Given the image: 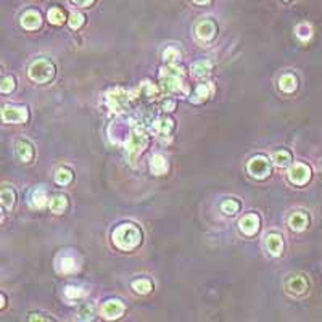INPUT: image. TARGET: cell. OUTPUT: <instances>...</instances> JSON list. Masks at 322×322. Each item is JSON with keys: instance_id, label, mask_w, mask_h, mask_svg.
Segmentation results:
<instances>
[{"instance_id": "obj_18", "label": "cell", "mask_w": 322, "mask_h": 322, "mask_svg": "<svg viewBox=\"0 0 322 322\" xmlns=\"http://www.w3.org/2000/svg\"><path fill=\"white\" fill-rule=\"evenodd\" d=\"M279 87L282 92H287V94H291L295 92L297 87H298V81L293 74H284L280 79H279Z\"/></svg>"}, {"instance_id": "obj_6", "label": "cell", "mask_w": 322, "mask_h": 322, "mask_svg": "<svg viewBox=\"0 0 322 322\" xmlns=\"http://www.w3.org/2000/svg\"><path fill=\"white\" fill-rule=\"evenodd\" d=\"M288 179L295 185H305L311 179V169L303 163H295L288 169Z\"/></svg>"}, {"instance_id": "obj_22", "label": "cell", "mask_w": 322, "mask_h": 322, "mask_svg": "<svg viewBox=\"0 0 322 322\" xmlns=\"http://www.w3.org/2000/svg\"><path fill=\"white\" fill-rule=\"evenodd\" d=\"M0 201H2V206L5 209H10V208H13L15 205V201H16V194H15V190L13 189H2V194H0Z\"/></svg>"}, {"instance_id": "obj_12", "label": "cell", "mask_w": 322, "mask_h": 322, "mask_svg": "<svg viewBox=\"0 0 322 322\" xmlns=\"http://www.w3.org/2000/svg\"><path fill=\"white\" fill-rule=\"evenodd\" d=\"M19 23H21L23 29H26V31H36V29H39L40 24H42V18H40V15L34 12V10H28V12L21 15Z\"/></svg>"}, {"instance_id": "obj_3", "label": "cell", "mask_w": 322, "mask_h": 322, "mask_svg": "<svg viewBox=\"0 0 322 322\" xmlns=\"http://www.w3.org/2000/svg\"><path fill=\"white\" fill-rule=\"evenodd\" d=\"M29 118L28 110L24 106H12V105H5L2 108V121L7 124L15 123V124H21L26 123Z\"/></svg>"}, {"instance_id": "obj_9", "label": "cell", "mask_w": 322, "mask_h": 322, "mask_svg": "<svg viewBox=\"0 0 322 322\" xmlns=\"http://www.w3.org/2000/svg\"><path fill=\"white\" fill-rule=\"evenodd\" d=\"M218 33V26L214 21H211V19H205V21H200L195 28V34L200 40H203V42H209L211 39H214Z\"/></svg>"}, {"instance_id": "obj_14", "label": "cell", "mask_w": 322, "mask_h": 322, "mask_svg": "<svg viewBox=\"0 0 322 322\" xmlns=\"http://www.w3.org/2000/svg\"><path fill=\"white\" fill-rule=\"evenodd\" d=\"M266 248L269 251V255L273 256H279L284 250V240L279 234H269L266 237Z\"/></svg>"}, {"instance_id": "obj_34", "label": "cell", "mask_w": 322, "mask_h": 322, "mask_svg": "<svg viewBox=\"0 0 322 322\" xmlns=\"http://www.w3.org/2000/svg\"><path fill=\"white\" fill-rule=\"evenodd\" d=\"M65 295L68 298H71V300H76L79 297H83V290H81L79 287H76V285H68L65 288Z\"/></svg>"}, {"instance_id": "obj_23", "label": "cell", "mask_w": 322, "mask_h": 322, "mask_svg": "<svg viewBox=\"0 0 322 322\" xmlns=\"http://www.w3.org/2000/svg\"><path fill=\"white\" fill-rule=\"evenodd\" d=\"M47 203V192H45V189H36L33 195H31V205L33 208H44Z\"/></svg>"}, {"instance_id": "obj_8", "label": "cell", "mask_w": 322, "mask_h": 322, "mask_svg": "<svg viewBox=\"0 0 322 322\" xmlns=\"http://www.w3.org/2000/svg\"><path fill=\"white\" fill-rule=\"evenodd\" d=\"M124 303L121 300H108L102 306V316L105 319H118L124 314Z\"/></svg>"}, {"instance_id": "obj_27", "label": "cell", "mask_w": 322, "mask_h": 322, "mask_svg": "<svg viewBox=\"0 0 322 322\" xmlns=\"http://www.w3.org/2000/svg\"><path fill=\"white\" fill-rule=\"evenodd\" d=\"M48 21L55 24V26H60L65 23V15L60 8H52L48 10Z\"/></svg>"}, {"instance_id": "obj_30", "label": "cell", "mask_w": 322, "mask_h": 322, "mask_svg": "<svg viewBox=\"0 0 322 322\" xmlns=\"http://www.w3.org/2000/svg\"><path fill=\"white\" fill-rule=\"evenodd\" d=\"M297 36H298L301 40H308L311 36H313V29H311L309 24L303 23V24L297 26Z\"/></svg>"}, {"instance_id": "obj_26", "label": "cell", "mask_w": 322, "mask_h": 322, "mask_svg": "<svg viewBox=\"0 0 322 322\" xmlns=\"http://www.w3.org/2000/svg\"><path fill=\"white\" fill-rule=\"evenodd\" d=\"M132 288L137 291V293L140 295H147L152 291V282H150L148 279H139V280H134L132 282Z\"/></svg>"}, {"instance_id": "obj_37", "label": "cell", "mask_w": 322, "mask_h": 322, "mask_svg": "<svg viewBox=\"0 0 322 322\" xmlns=\"http://www.w3.org/2000/svg\"><path fill=\"white\" fill-rule=\"evenodd\" d=\"M71 2L77 7H89V5H92L95 0H71Z\"/></svg>"}, {"instance_id": "obj_11", "label": "cell", "mask_w": 322, "mask_h": 322, "mask_svg": "<svg viewBox=\"0 0 322 322\" xmlns=\"http://www.w3.org/2000/svg\"><path fill=\"white\" fill-rule=\"evenodd\" d=\"M106 103L112 110H118V112H119V110L124 108L126 103H127V92H126V90H123V89L112 90V92L106 95Z\"/></svg>"}, {"instance_id": "obj_4", "label": "cell", "mask_w": 322, "mask_h": 322, "mask_svg": "<svg viewBox=\"0 0 322 322\" xmlns=\"http://www.w3.org/2000/svg\"><path fill=\"white\" fill-rule=\"evenodd\" d=\"M250 176L256 179H264L271 173V163L266 156H253L247 165Z\"/></svg>"}, {"instance_id": "obj_5", "label": "cell", "mask_w": 322, "mask_h": 322, "mask_svg": "<svg viewBox=\"0 0 322 322\" xmlns=\"http://www.w3.org/2000/svg\"><path fill=\"white\" fill-rule=\"evenodd\" d=\"M147 145V136L142 130H134V132L129 134V139L126 142V152L130 158L137 156Z\"/></svg>"}, {"instance_id": "obj_2", "label": "cell", "mask_w": 322, "mask_h": 322, "mask_svg": "<svg viewBox=\"0 0 322 322\" xmlns=\"http://www.w3.org/2000/svg\"><path fill=\"white\" fill-rule=\"evenodd\" d=\"M28 74L31 77V81L37 84H45L48 81H52L55 76V66L52 62H48V60L44 58H39L36 62H33L29 65L28 69Z\"/></svg>"}, {"instance_id": "obj_29", "label": "cell", "mask_w": 322, "mask_h": 322, "mask_svg": "<svg viewBox=\"0 0 322 322\" xmlns=\"http://www.w3.org/2000/svg\"><path fill=\"white\" fill-rule=\"evenodd\" d=\"M221 209H223L226 214H235L240 209V203L237 200H226L224 203L221 205Z\"/></svg>"}, {"instance_id": "obj_21", "label": "cell", "mask_w": 322, "mask_h": 322, "mask_svg": "<svg viewBox=\"0 0 322 322\" xmlns=\"http://www.w3.org/2000/svg\"><path fill=\"white\" fill-rule=\"evenodd\" d=\"M60 273L63 274H73L77 271V261L74 256H65L60 259V264H58Z\"/></svg>"}, {"instance_id": "obj_40", "label": "cell", "mask_w": 322, "mask_h": 322, "mask_svg": "<svg viewBox=\"0 0 322 322\" xmlns=\"http://www.w3.org/2000/svg\"><path fill=\"white\" fill-rule=\"evenodd\" d=\"M4 306H5V295L2 293V308H4Z\"/></svg>"}, {"instance_id": "obj_31", "label": "cell", "mask_w": 322, "mask_h": 322, "mask_svg": "<svg viewBox=\"0 0 322 322\" xmlns=\"http://www.w3.org/2000/svg\"><path fill=\"white\" fill-rule=\"evenodd\" d=\"M163 58H165V62H168L169 65H174L177 60L180 58V53L177 52L176 48H168L163 52Z\"/></svg>"}, {"instance_id": "obj_38", "label": "cell", "mask_w": 322, "mask_h": 322, "mask_svg": "<svg viewBox=\"0 0 322 322\" xmlns=\"http://www.w3.org/2000/svg\"><path fill=\"white\" fill-rule=\"evenodd\" d=\"M173 108H174V102L165 103V112H173Z\"/></svg>"}, {"instance_id": "obj_15", "label": "cell", "mask_w": 322, "mask_h": 322, "mask_svg": "<svg viewBox=\"0 0 322 322\" xmlns=\"http://www.w3.org/2000/svg\"><path fill=\"white\" fill-rule=\"evenodd\" d=\"M16 155L19 156V159L24 161V163H29L34 158V148L33 145L26 142V140H19L16 144Z\"/></svg>"}, {"instance_id": "obj_25", "label": "cell", "mask_w": 322, "mask_h": 322, "mask_svg": "<svg viewBox=\"0 0 322 322\" xmlns=\"http://www.w3.org/2000/svg\"><path fill=\"white\" fill-rule=\"evenodd\" d=\"M273 161H274V165L279 166V168H285L290 165V161H291V155L290 152H287V150H279V152H276L273 155Z\"/></svg>"}, {"instance_id": "obj_36", "label": "cell", "mask_w": 322, "mask_h": 322, "mask_svg": "<svg viewBox=\"0 0 322 322\" xmlns=\"http://www.w3.org/2000/svg\"><path fill=\"white\" fill-rule=\"evenodd\" d=\"M208 95H209V90H208V86L206 84H201V86L197 87V97H198V100H205V98H208Z\"/></svg>"}, {"instance_id": "obj_19", "label": "cell", "mask_w": 322, "mask_h": 322, "mask_svg": "<svg viewBox=\"0 0 322 322\" xmlns=\"http://www.w3.org/2000/svg\"><path fill=\"white\" fill-rule=\"evenodd\" d=\"M173 127H174V123L173 119L169 118H158L153 124V130L158 136H168L171 130H173Z\"/></svg>"}, {"instance_id": "obj_24", "label": "cell", "mask_w": 322, "mask_h": 322, "mask_svg": "<svg viewBox=\"0 0 322 322\" xmlns=\"http://www.w3.org/2000/svg\"><path fill=\"white\" fill-rule=\"evenodd\" d=\"M73 180V171H69L68 168H60L55 174V182L58 185H68L71 184Z\"/></svg>"}, {"instance_id": "obj_7", "label": "cell", "mask_w": 322, "mask_h": 322, "mask_svg": "<svg viewBox=\"0 0 322 322\" xmlns=\"http://www.w3.org/2000/svg\"><path fill=\"white\" fill-rule=\"evenodd\" d=\"M180 74H182V69L179 68H169L163 69L161 73V81H163V86L166 90H179L180 89Z\"/></svg>"}, {"instance_id": "obj_16", "label": "cell", "mask_w": 322, "mask_h": 322, "mask_svg": "<svg viewBox=\"0 0 322 322\" xmlns=\"http://www.w3.org/2000/svg\"><path fill=\"white\" fill-rule=\"evenodd\" d=\"M288 226L291 230H297V232L305 230L308 226V216L305 213H301V211H297V213H293L288 218Z\"/></svg>"}, {"instance_id": "obj_28", "label": "cell", "mask_w": 322, "mask_h": 322, "mask_svg": "<svg viewBox=\"0 0 322 322\" xmlns=\"http://www.w3.org/2000/svg\"><path fill=\"white\" fill-rule=\"evenodd\" d=\"M209 69H211V63L206 62V60H201V62H197L192 66V73L195 76H205L206 73H209Z\"/></svg>"}, {"instance_id": "obj_17", "label": "cell", "mask_w": 322, "mask_h": 322, "mask_svg": "<svg viewBox=\"0 0 322 322\" xmlns=\"http://www.w3.org/2000/svg\"><path fill=\"white\" fill-rule=\"evenodd\" d=\"M168 161L163 155H155L150 161V169H152V173L155 176H163L166 171H168Z\"/></svg>"}, {"instance_id": "obj_20", "label": "cell", "mask_w": 322, "mask_h": 322, "mask_svg": "<svg viewBox=\"0 0 322 322\" xmlns=\"http://www.w3.org/2000/svg\"><path fill=\"white\" fill-rule=\"evenodd\" d=\"M48 206H50V211H52V213L62 214L63 211L68 208V198L65 195H55V197L50 198Z\"/></svg>"}, {"instance_id": "obj_1", "label": "cell", "mask_w": 322, "mask_h": 322, "mask_svg": "<svg viewBox=\"0 0 322 322\" xmlns=\"http://www.w3.org/2000/svg\"><path fill=\"white\" fill-rule=\"evenodd\" d=\"M113 244L123 251H130L142 244V230L134 224H121L113 232Z\"/></svg>"}, {"instance_id": "obj_13", "label": "cell", "mask_w": 322, "mask_h": 322, "mask_svg": "<svg viewBox=\"0 0 322 322\" xmlns=\"http://www.w3.org/2000/svg\"><path fill=\"white\" fill-rule=\"evenodd\" d=\"M306 288H308V282L303 276H293V277H290L288 282H287V290L293 295L305 293Z\"/></svg>"}, {"instance_id": "obj_39", "label": "cell", "mask_w": 322, "mask_h": 322, "mask_svg": "<svg viewBox=\"0 0 322 322\" xmlns=\"http://www.w3.org/2000/svg\"><path fill=\"white\" fill-rule=\"evenodd\" d=\"M194 2H195L197 5H206V4L211 2V0H194Z\"/></svg>"}, {"instance_id": "obj_32", "label": "cell", "mask_w": 322, "mask_h": 322, "mask_svg": "<svg viewBox=\"0 0 322 322\" xmlns=\"http://www.w3.org/2000/svg\"><path fill=\"white\" fill-rule=\"evenodd\" d=\"M13 89H15V79L12 76H5L2 84H0V90H2L4 94H10Z\"/></svg>"}, {"instance_id": "obj_10", "label": "cell", "mask_w": 322, "mask_h": 322, "mask_svg": "<svg viewBox=\"0 0 322 322\" xmlns=\"http://www.w3.org/2000/svg\"><path fill=\"white\" fill-rule=\"evenodd\" d=\"M238 227L242 230V234L245 235H255L258 232L259 229V218L258 214H245L244 218H242L238 221Z\"/></svg>"}, {"instance_id": "obj_35", "label": "cell", "mask_w": 322, "mask_h": 322, "mask_svg": "<svg viewBox=\"0 0 322 322\" xmlns=\"http://www.w3.org/2000/svg\"><path fill=\"white\" fill-rule=\"evenodd\" d=\"M92 314H94V309H92V306H83L81 308V311H79V317L81 319H92Z\"/></svg>"}, {"instance_id": "obj_33", "label": "cell", "mask_w": 322, "mask_h": 322, "mask_svg": "<svg viewBox=\"0 0 322 322\" xmlns=\"http://www.w3.org/2000/svg\"><path fill=\"white\" fill-rule=\"evenodd\" d=\"M83 24H84V15L76 12L71 13V16H69V26H71V29H79Z\"/></svg>"}]
</instances>
